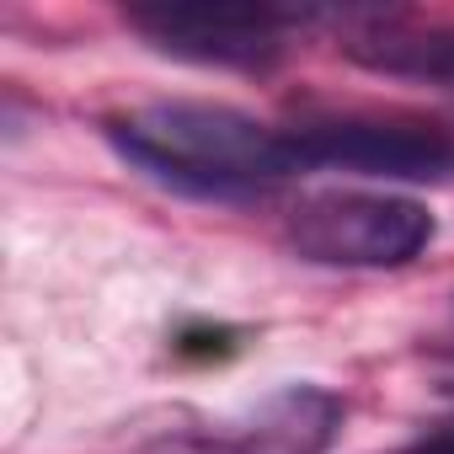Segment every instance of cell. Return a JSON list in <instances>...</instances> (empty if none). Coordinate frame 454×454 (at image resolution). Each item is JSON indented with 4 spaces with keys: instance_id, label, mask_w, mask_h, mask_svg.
<instances>
[{
    "instance_id": "cell-1",
    "label": "cell",
    "mask_w": 454,
    "mask_h": 454,
    "mask_svg": "<svg viewBox=\"0 0 454 454\" xmlns=\"http://www.w3.org/2000/svg\"><path fill=\"white\" fill-rule=\"evenodd\" d=\"M107 139L145 176L192 198H268L294 182V129H273L224 102H150L107 118Z\"/></svg>"
},
{
    "instance_id": "cell-2",
    "label": "cell",
    "mask_w": 454,
    "mask_h": 454,
    "mask_svg": "<svg viewBox=\"0 0 454 454\" xmlns=\"http://www.w3.org/2000/svg\"><path fill=\"white\" fill-rule=\"evenodd\" d=\"M284 241L294 257L316 268H406L433 241V214L401 192H364V187H326L289 208Z\"/></svg>"
},
{
    "instance_id": "cell-3",
    "label": "cell",
    "mask_w": 454,
    "mask_h": 454,
    "mask_svg": "<svg viewBox=\"0 0 454 454\" xmlns=\"http://www.w3.org/2000/svg\"><path fill=\"white\" fill-rule=\"evenodd\" d=\"M123 22L160 54L203 70H273L305 12L273 6H129Z\"/></svg>"
},
{
    "instance_id": "cell-4",
    "label": "cell",
    "mask_w": 454,
    "mask_h": 454,
    "mask_svg": "<svg viewBox=\"0 0 454 454\" xmlns=\"http://www.w3.org/2000/svg\"><path fill=\"white\" fill-rule=\"evenodd\" d=\"M294 150L305 171H353V176H395V182H438L454 176V129L411 123V118H326L300 123Z\"/></svg>"
},
{
    "instance_id": "cell-5",
    "label": "cell",
    "mask_w": 454,
    "mask_h": 454,
    "mask_svg": "<svg viewBox=\"0 0 454 454\" xmlns=\"http://www.w3.org/2000/svg\"><path fill=\"white\" fill-rule=\"evenodd\" d=\"M342 427V401L321 385H289L241 422L192 438V454H326Z\"/></svg>"
},
{
    "instance_id": "cell-6",
    "label": "cell",
    "mask_w": 454,
    "mask_h": 454,
    "mask_svg": "<svg viewBox=\"0 0 454 454\" xmlns=\"http://www.w3.org/2000/svg\"><path fill=\"white\" fill-rule=\"evenodd\" d=\"M348 59L395 75V81H422L454 91V22H411V17H374L369 27L348 33Z\"/></svg>"
},
{
    "instance_id": "cell-7",
    "label": "cell",
    "mask_w": 454,
    "mask_h": 454,
    "mask_svg": "<svg viewBox=\"0 0 454 454\" xmlns=\"http://www.w3.org/2000/svg\"><path fill=\"white\" fill-rule=\"evenodd\" d=\"M390 454H454V422H438V427H427L422 438H411Z\"/></svg>"
}]
</instances>
